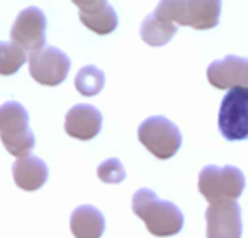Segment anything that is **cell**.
Masks as SVG:
<instances>
[{"mask_svg": "<svg viewBox=\"0 0 248 238\" xmlns=\"http://www.w3.org/2000/svg\"><path fill=\"white\" fill-rule=\"evenodd\" d=\"M132 211L140 217L150 234L155 237H171L182 231L185 217L179 206L170 201H161L158 196L142 188L132 196Z\"/></svg>", "mask_w": 248, "mask_h": 238, "instance_id": "6da1fadb", "label": "cell"}, {"mask_svg": "<svg viewBox=\"0 0 248 238\" xmlns=\"http://www.w3.org/2000/svg\"><path fill=\"white\" fill-rule=\"evenodd\" d=\"M221 1L198 0V1H179L169 0L160 1L154 15L167 22H177L182 26H190L198 31L212 29L218 25L221 16Z\"/></svg>", "mask_w": 248, "mask_h": 238, "instance_id": "7a4b0ae2", "label": "cell"}, {"mask_svg": "<svg viewBox=\"0 0 248 238\" xmlns=\"http://www.w3.org/2000/svg\"><path fill=\"white\" fill-rule=\"evenodd\" d=\"M0 140L7 153L17 159L29 156L35 147L29 115L19 102L10 100L0 106Z\"/></svg>", "mask_w": 248, "mask_h": 238, "instance_id": "3957f363", "label": "cell"}, {"mask_svg": "<svg viewBox=\"0 0 248 238\" xmlns=\"http://www.w3.org/2000/svg\"><path fill=\"white\" fill-rule=\"evenodd\" d=\"M246 188L244 173L234 166H206L199 173L198 189L211 204L230 202L238 199Z\"/></svg>", "mask_w": 248, "mask_h": 238, "instance_id": "277c9868", "label": "cell"}, {"mask_svg": "<svg viewBox=\"0 0 248 238\" xmlns=\"http://www.w3.org/2000/svg\"><path fill=\"white\" fill-rule=\"evenodd\" d=\"M140 143L158 160L171 159L182 147V132L166 116H150L138 128Z\"/></svg>", "mask_w": 248, "mask_h": 238, "instance_id": "5b68a950", "label": "cell"}, {"mask_svg": "<svg viewBox=\"0 0 248 238\" xmlns=\"http://www.w3.org/2000/svg\"><path fill=\"white\" fill-rule=\"evenodd\" d=\"M218 128L227 141L248 140V89H231L222 99Z\"/></svg>", "mask_w": 248, "mask_h": 238, "instance_id": "8992f818", "label": "cell"}, {"mask_svg": "<svg viewBox=\"0 0 248 238\" xmlns=\"http://www.w3.org/2000/svg\"><path fill=\"white\" fill-rule=\"evenodd\" d=\"M29 74L31 77L48 87L61 84L71 68V61L65 52L55 47L45 45L44 48L29 54Z\"/></svg>", "mask_w": 248, "mask_h": 238, "instance_id": "52a82bcc", "label": "cell"}, {"mask_svg": "<svg viewBox=\"0 0 248 238\" xmlns=\"http://www.w3.org/2000/svg\"><path fill=\"white\" fill-rule=\"evenodd\" d=\"M45 32L46 17L44 12L39 7L29 6L17 15L10 29V38L20 48L33 52L45 47Z\"/></svg>", "mask_w": 248, "mask_h": 238, "instance_id": "ba28073f", "label": "cell"}, {"mask_svg": "<svg viewBox=\"0 0 248 238\" xmlns=\"http://www.w3.org/2000/svg\"><path fill=\"white\" fill-rule=\"evenodd\" d=\"M206 238H241V208L237 202H219L209 205L205 212Z\"/></svg>", "mask_w": 248, "mask_h": 238, "instance_id": "9c48e42d", "label": "cell"}, {"mask_svg": "<svg viewBox=\"0 0 248 238\" xmlns=\"http://www.w3.org/2000/svg\"><path fill=\"white\" fill-rule=\"evenodd\" d=\"M208 81L221 90L244 87L248 89V58L238 55H227L209 64Z\"/></svg>", "mask_w": 248, "mask_h": 238, "instance_id": "30bf717a", "label": "cell"}, {"mask_svg": "<svg viewBox=\"0 0 248 238\" xmlns=\"http://www.w3.org/2000/svg\"><path fill=\"white\" fill-rule=\"evenodd\" d=\"M103 116L97 108L87 103H80L73 106L65 115L64 129L68 137L90 141L99 135L102 129Z\"/></svg>", "mask_w": 248, "mask_h": 238, "instance_id": "8fae6325", "label": "cell"}, {"mask_svg": "<svg viewBox=\"0 0 248 238\" xmlns=\"http://www.w3.org/2000/svg\"><path fill=\"white\" fill-rule=\"evenodd\" d=\"M83 25L97 35H109L118 26V15L108 1L74 0Z\"/></svg>", "mask_w": 248, "mask_h": 238, "instance_id": "7c38bea8", "label": "cell"}, {"mask_svg": "<svg viewBox=\"0 0 248 238\" xmlns=\"http://www.w3.org/2000/svg\"><path fill=\"white\" fill-rule=\"evenodd\" d=\"M12 173L16 186L25 192H35L48 180V166L44 160L31 154L17 159L12 166Z\"/></svg>", "mask_w": 248, "mask_h": 238, "instance_id": "4fadbf2b", "label": "cell"}, {"mask_svg": "<svg viewBox=\"0 0 248 238\" xmlns=\"http://www.w3.org/2000/svg\"><path fill=\"white\" fill-rule=\"evenodd\" d=\"M105 225L103 214L92 205L77 206L70 218V228L76 238H100Z\"/></svg>", "mask_w": 248, "mask_h": 238, "instance_id": "5bb4252c", "label": "cell"}, {"mask_svg": "<svg viewBox=\"0 0 248 238\" xmlns=\"http://www.w3.org/2000/svg\"><path fill=\"white\" fill-rule=\"evenodd\" d=\"M177 32V26L173 22L161 20L154 13L148 15L141 23V38L151 47H163L169 44Z\"/></svg>", "mask_w": 248, "mask_h": 238, "instance_id": "9a60e30c", "label": "cell"}, {"mask_svg": "<svg viewBox=\"0 0 248 238\" xmlns=\"http://www.w3.org/2000/svg\"><path fill=\"white\" fill-rule=\"evenodd\" d=\"M76 90L86 97L96 96L105 86V73L96 65H86L78 70L74 79Z\"/></svg>", "mask_w": 248, "mask_h": 238, "instance_id": "2e32d148", "label": "cell"}, {"mask_svg": "<svg viewBox=\"0 0 248 238\" xmlns=\"http://www.w3.org/2000/svg\"><path fill=\"white\" fill-rule=\"evenodd\" d=\"M28 57L23 48L15 42L0 41V76H13L26 63Z\"/></svg>", "mask_w": 248, "mask_h": 238, "instance_id": "e0dca14e", "label": "cell"}, {"mask_svg": "<svg viewBox=\"0 0 248 238\" xmlns=\"http://www.w3.org/2000/svg\"><path fill=\"white\" fill-rule=\"evenodd\" d=\"M97 177L108 185H118L125 180L126 172L118 159H109L97 167Z\"/></svg>", "mask_w": 248, "mask_h": 238, "instance_id": "ac0fdd59", "label": "cell"}]
</instances>
